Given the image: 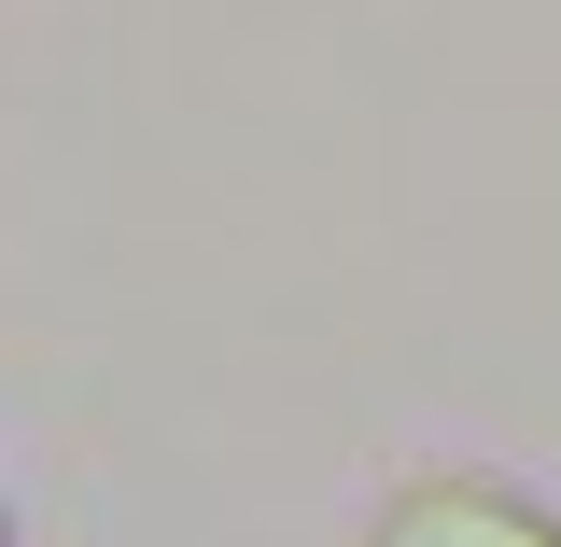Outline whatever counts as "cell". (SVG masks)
Masks as SVG:
<instances>
[{
	"label": "cell",
	"mask_w": 561,
	"mask_h": 547,
	"mask_svg": "<svg viewBox=\"0 0 561 547\" xmlns=\"http://www.w3.org/2000/svg\"><path fill=\"white\" fill-rule=\"evenodd\" d=\"M365 547H561V520L534 491H491V478H421V491L379 505Z\"/></svg>",
	"instance_id": "cell-1"
},
{
	"label": "cell",
	"mask_w": 561,
	"mask_h": 547,
	"mask_svg": "<svg viewBox=\"0 0 561 547\" xmlns=\"http://www.w3.org/2000/svg\"><path fill=\"white\" fill-rule=\"evenodd\" d=\"M0 547H14V505H0Z\"/></svg>",
	"instance_id": "cell-2"
}]
</instances>
